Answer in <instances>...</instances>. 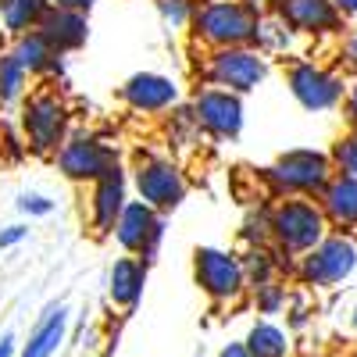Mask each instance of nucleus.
I'll return each mask as SVG.
<instances>
[{
	"label": "nucleus",
	"instance_id": "a211bd4d",
	"mask_svg": "<svg viewBox=\"0 0 357 357\" xmlns=\"http://www.w3.org/2000/svg\"><path fill=\"white\" fill-rule=\"evenodd\" d=\"M143 282H146L143 264L132 261V257H122L111 268V301L122 304V307H132L143 293Z\"/></svg>",
	"mask_w": 357,
	"mask_h": 357
},
{
	"label": "nucleus",
	"instance_id": "ddd939ff",
	"mask_svg": "<svg viewBox=\"0 0 357 357\" xmlns=\"http://www.w3.org/2000/svg\"><path fill=\"white\" fill-rule=\"evenodd\" d=\"M122 97L129 100V107L136 111H165L168 104H175L178 97V86L165 75H154V72H143V75H132L122 89Z\"/></svg>",
	"mask_w": 357,
	"mask_h": 357
},
{
	"label": "nucleus",
	"instance_id": "423d86ee",
	"mask_svg": "<svg viewBox=\"0 0 357 357\" xmlns=\"http://www.w3.org/2000/svg\"><path fill=\"white\" fill-rule=\"evenodd\" d=\"M357 264V250L354 243L347 240H321L307 257H304V279L311 286H333V282H343Z\"/></svg>",
	"mask_w": 357,
	"mask_h": 357
},
{
	"label": "nucleus",
	"instance_id": "9d476101",
	"mask_svg": "<svg viewBox=\"0 0 357 357\" xmlns=\"http://www.w3.org/2000/svg\"><path fill=\"white\" fill-rule=\"evenodd\" d=\"M289 89H293V97L301 100L304 107H311V111L333 107L340 100V93H343L340 79H333L329 72H321L318 65H296L289 72Z\"/></svg>",
	"mask_w": 357,
	"mask_h": 357
},
{
	"label": "nucleus",
	"instance_id": "5701e85b",
	"mask_svg": "<svg viewBox=\"0 0 357 357\" xmlns=\"http://www.w3.org/2000/svg\"><path fill=\"white\" fill-rule=\"evenodd\" d=\"M25 86V68L18 65L15 54L0 57V100H15Z\"/></svg>",
	"mask_w": 357,
	"mask_h": 357
},
{
	"label": "nucleus",
	"instance_id": "72a5a7b5",
	"mask_svg": "<svg viewBox=\"0 0 357 357\" xmlns=\"http://www.w3.org/2000/svg\"><path fill=\"white\" fill-rule=\"evenodd\" d=\"M347 57H350V65L357 68V33L350 36V43H347Z\"/></svg>",
	"mask_w": 357,
	"mask_h": 357
},
{
	"label": "nucleus",
	"instance_id": "412c9836",
	"mask_svg": "<svg viewBox=\"0 0 357 357\" xmlns=\"http://www.w3.org/2000/svg\"><path fill=\"white\" fill-rule=\"evenodd\" d=\"M247 350L254 357H286L289 343H286V333L279 329V325L261 321V325H254L250 336H247Z\"/></svg>",
	"mask_w": 357,
	"mask_h": 357
},
{
	"label": "nucleus",
	"instance_id": "20e7f679",
	"mask_svg": "<svg viewBox=\"0 0 357 357\" xmlns=\"http://www.w3.org/2000/svg\"><path fill=\"white\" fill-rule=\"evenodd\" d=\"M197 282L215 301H232V296H240V289L247 282L243 261H236L232 254L215 250V247H200L197 250Z\"/></svg>",
	"mask_w": 357,
	"mask_h": 357
},
{
	"label": "nucleus",
	"instance_id": "f8f14e48",
	"mask_svg": "<svg viewBox=\"0 0 357 357\" xmlns=\"http://www.w3.org/2000/svg\"><path fill=\"white\" fill-rule=\"evenodd\" d=\"M111 168H118L111 161V151L93 139H72L61 151V172L68 178H104Z\"/></svg>",
	"mask_w": 357,
	"mask_h": 357
},
{
	"label": "nucleus",
	"instance_id": "c756f323",
	"mask_svg": "<svg viewBox=\"0 0 357 357\" xmlns=\"http://www.w3.org/2000/svg\"><path fill=\"white\" fill-rule=\"evenodd\" d=\"M54 4L57 8H65V11H89V8H93V0H54Z\"/></svg>",
	"mask_w": 357,
	"mask_h": 357
},
{
	"label": "nucleus",
	"instance_id": "6ab92c4d",
	"mask_svg": "<svg viewBox=\"0 0 357 357\" xmlns=\"http://www.w3.org/2000/svg\"><path fill=\"white\" fill-rule=\"evenodd\" d=\"M325 211H329L340 225H354L357 222V178L354 175H340L325 186Z\"/></svg>",
	"mask_w": 357,
	"mask_h": 357
},
{
	"label": "nucleus",
	"instance_id": "c9c22d12",
	"mask_svg": "<svg viewBox=\"0 0 357 357\" xmlns=\"http://www.w3.org/2000/svg\"><path fill=\"white\" fill-rule=\"evenodd\" d=\"M350 118H354V122H357V86L350 89Z\"/></svg>",
	"mask_w": 357,
	"mask_h": 357
},
{
	"label": "nucleus",
	"instance_id": "9b49d317",
	"mask_svg": "<svg viewBox=\"0 0 357 357\" xmlns=\"http://www.w3.org/2000/svg\"><path fill=\"white\" fill-rule=\"evenodd\" d=\"M193 114H197V122L207 126L215 136H236L243 126V107L232 93H225V89H207V93H200L197 104H193Z\"/></svg>",
	"mask_w": 357,
	"mask_h": 357
},
{
	"label": "nucleus",
	"instance_id": "a878e982",
	"mask_svg": "<svg viewBox=\"0 0 357 357\" xmlns=\"http://www.w3.org/2000/svg\"><path fill=\"white\" fill-rule=\"evenodd\" d=\"M161 15H165V22H172V25H183V22L193 15V8H190V0H161Z\"/></svg>",
	"mask_w": 357,
	"mask_h": 357
},
{
	"label": "nucleus",
	"instance_id": "4468645a",
	"mask_svg": "<svg viewBox=\"0 0 357 357\" xmlns=\"http://www.w3.org/2000/svg\"><path fill=\"white\" fill-rule=\"evenodd\" d=\"M279 18L301 33H325L336 25L333 0H279Z\"/></svg>",
	"mask_w": 357,
	"mask_h": 357
},
{
	"label": "nucleus",
	"instance_id": "0eeeda50",
	"mask_svg": "<svg viewBox=\"0 0 357 357\" xmlns=\"http://www.w3.org/2000/svg\"><path fill=\"white\" fill-rule=\"evenodd\" d=\"M61 132H65V107L57 97L50 93H40L29 100L25 107V136H29V146L33 151H54L61 143Z\"/></svg>",
	"mask_w": 357,
	"mask_h": 357
},
{
	"label": "nucleus",
	"instance_id": "bb28decb",
	"mask_svg": "<svg viewBox=\"0 0 357 357\" xmlns=\"http://www.w3.org/2000/svg\"><path fill=\"white\" fill-rule=\"evenodd\" d=\"M257 289H261V296H257L261 311H264V314H272V311L282 304V289H279V286H272V282H264V286H257Z\"/></svg>",
	"mask_w": 357,
	"mask_h": 357
},
{
	"label": "nucleus",
	"instance_id": "7ed1b4c3",
	"mask_svg": "<svg viewBox=\"0 0 357 357\" xmlns=\"http://www.w3.org/2000/svg\"><path fill=\"white\" fill-rule=\"evenodd\" d=\"M268 178L275 183V190L314 193L329 183V161H325V154H314V151H289L268 168Z\"/></svg>",
	"mask_w": 357,
	"mask_h": 357
},
{
	"label": "nucleus",
	"instance_id": "4be33fe9",
	"mask_svg": "<svg viewBox=\"0 0 357 357\" xmlns=\"http://www.w3.org/2000/svg\"><path fill=\"white\" fill-rule=\"evenodd\" d=\"M15 57H18V65L25 72H40L50 65V57H54V47L43 40V33H29V36H18L15 43Z\"/></svg>",
	"mask_w": 357,
	"mask_h": 357
},
{
	"label": "nucleus",
	"instance_id": "393cba45",
	"mask_svg": "<svg viewBox=\"0 0 357 357\" xmlns=\"http://www.w3.org/2000/svg\"><path fill=\"white\" fill-rule=\"evenodd\" d=\"M336 161H340V168L347 175L357 178V136H347V139L336 143Z\"/></svg>",
	"mask_w": 357,
	"mask_h": 357
},
{
	"label": "nucleus",
	"instance_id": "e433bc0d",
	"mask_svg": "<svg viewBox=\"0 0 357 357\" xmlns=\"http://www.w3.org/2000/svg\"><path fill=\"white\" fill-rule=\"evenodd\" d=\"M250 8H261V4H272V0H247Z\"/></svg>",
	"mask_w": 357,
	"mask_h": 357
},
{
	"label": "nucleus",
	"instance_id": "2f4dec72",
	"mask_svg": "<svg viewBox=\"0 0 357 357\" xmlns=\"http://www.w3.org/2000/svg\"><path fill=\"white\" fill-rule=\"evenodd\" d=\"M218 357H254V354L247 350V343H229V347H225Z\"/></svg>",
	"mask_w": 357,
	"mask_h": 357
},
{
	"label": "nucleus",
	"instance_id": "aec40b11",
	"mask_svg": "<svg viewBox=\"0 0 357 357\" xmlns=\"http://www.w3.org/2000/svg\"><path fill=\"white\" fill-rule=\"evenodd\" d=\"M47 15V0H0V18L11 33L25 36V29H33Z\"/></svg>",
	"mask_w": 357,
	"mask_h": 357
},
{
	"label": "nucleus",
	"instance_id": "2eb2a0df",
	"mask_svg": "<svg viewBox=\"0 0 357 357\" xmlns=\"http://www.w3.org/2000/svg\"><path fill=\"white\" fill-rule=\"evenodd\" d=\"M122 200H126V178H122V172H118V168H111L97 183V197H93V222H97L100 232H111L118 225L122 211L129 207Z\"/></svg>",
	"mask_w": 357,
	"mask_h": 357
},
{
	"label": "nucleus",
	"instance_id": "473e14b6",
	"mask_svg": "<svg viewBox=\"0 0 357 357\" xmlns=\"http://www.w3.org/2000/svg\"><path fill=\"white\" fill-rule=\"evenodd\" d=\"M333 4H336L343 15H357V0H333Z\"/></svg>",
	"mask_w": 357,
	"mask_h": 357
},
{
	"label": "nucleus",
	"instance_id": "cd10ccee",
	"mask_svg": "<svg viewBox=\"0 0 357 357\" xmlns=\"http://www.w3.org/2000/svg\"><path fill=\"white\" fill-rule=\"evenodd\" d=\"M243 272H247L250 279H257V286H264V275H268V254L254 250V254H250V261L243 264Z\"/></svg>",
	"mask_w": 357,
	"mask_h": 357
},
{
	"label": "nucleus",
	"instance_id": "6e6552de",
	"mask_svg": "<svg viewBox=\"0 0 357 357\" xmlns=\"http://www.w3.org/2000/svg\"><path fill=\"white\" fill-rule=\"evenodd\" d=\"M161 222L154 218V207L139 200V204H129L122 218H118L114 225V236H118V243H122L126 250H139V254H154L158 240H161Z\"/></svg>",
	"mask_w": 357,
	"mask_h": 357
},
{
	"label": "nucleus",
	"instance_id": "1a4fd4ad",
	"mask_svg": "<svg viewBox=\"0 0 357 357\" xmlns=\"http://www.w3.org/2000/svg\"><path fill=\"white\" fill-rule=\"evenodd\" d=\"M136 186H139V197L146 204H151V207H165V211L186 197L183 175H178L168 161H146V165H139Z\"/></svg>",
	"mask_w": 357,
	"mask_h": 357
},
{
	"label": "nucleus",
	"instance_id": "f03ea898",
	"mask_svg": "<svg viewBox=\"0 0 357 357\" xmlns=\"http://www.w3.org/2000/svg\"><path fill=\"white\" fill-rule=\"evenodd\" d=\"M321 211L304 200H286L272 215V236L282 250H314L321 243Z\"/></svg>",
	"mask_w": 357,
	"mask_h": 357
},
{
	"label": "nucleus",
	"instance_id": "7c9ffc66",
	"mask_svg": "<svg viewBox=\"0 0 357 357\" xmlns=\"http://www.w3.org/2000/svg\"><path fill=\"white\" fill-rule=\"evenodd\" d=\"M22 236H25V229H22V225H11L8 232H0V247H11V243H18Z\"/></svg>",
	"mask_w": 357,
	"mask_h": 357
},
{
	"label": "nucleus",
	"instance_id": "f3484780",
	"mask_svg": "<svg viewBox=\"0 0 357 357\" xmlns=\"http://www.w3.org/2000/svg\"><path fill=\"white\" fill-rule=\"evenodd\" d=\"M65 340V307H50L47 318L36 325V333L29 336L22 357H54Z\"/></svg>",
	"mask_w": 357,
	"mask_h": 357
},
{
	"label": "nucleus",
	"instance_id": "dca6fc26",
	"mask_svg": "<svg viewBox=\"0 0 357 357\" xmlns=\"http://www.w3.org/2000/svg\"><path fill=\"white\" fill-rule=\"evenodd\" d=\"M40 33L54 50H75L86 40V18L79 11H65V8H54L43 15L40 22Z\"/></svg>",
	"mask_w": 357,
	"mask_h": 357
},
{
	"label": "nucleus",
	"instance_id": "c85d7f7f",
	"mask_svg": "<svg viewBox=\"0 0 357 357\" xmlns=\"http://www.w3.org/2000/svg\"><path fill=\"white\" fill-rule=\"evenodd\" d=\"M18 207H22V211H29V215H47V211H50L54 204H50L47 197H36V193L29 197V193H25V197L18 200Z\"/></svg>",
	"mask_w": 357,
	"mask_h": 357
},
{
	"label": "nucleus",
	"instance_id": "39448f33",
	"mask_svg": "<svg viewBox=\"0 0 357 357\" xmlns=\"http://www.w3.org/2000/svg\"><path fill=\"white\" fill-rule=\"evenodd\" d=\"M207 75H211V82H218V86H229V89H240V93H247V89H254V86L268 75V65H264V57L254 54V50L222 47V50L211 57V68H207Z\"/></svg>",
	"mask_w": 357,
	"mask_h": 357
},
{
	"label": "nucleus",
	"instance_id": "f257e3e1",
	"mask_svg": "<svg viewBox=\"0 0 357 357\" xmlns=\"http://www.w3.org/2000/svg\"><path fill=\"white\" fill-rule=\"evenodd\" d=\"M193 25L207 43L240 47V43L257 36L261 18L254 15L250 4H240V0H207V4L193 15Z\"/></svg>",
	"mask_w": 357,
	"mask_h": 357
},
{
	"label": "nucleus",
	"instance_id": "b1692460",
	"mask_svg": "<svg viewBox=\"0 0 357 357\" xmlns=\"http://www.w3.org/2000/svg\"><path fill=\"white\" fill-rule=\"evenodd\" d=\"M257 43H261L264 50H286V43H289L286 22H282V18H279V22H261V25H257Z\"/></svg>",
	"mask_w": 357,
	"mask_h": 357
},
{
	"label": "nucleus",
	"instance_id": "f704fd0d",
	"mask_svg": "<svg viewBox=\"0 0 357 357\" xmlns=\"http://www.w3.org/2000/svg\"><path fill=\"white\" fill-rule=\"evenodd\" d=\"M11 350H15V336H4L0 340V357H11Z\"/></svg>",
	"mask_w": 357,
	"mask_h": 357
}]
</instances>
